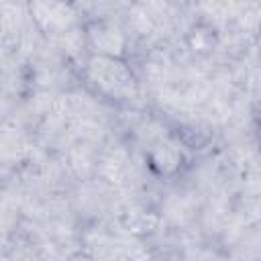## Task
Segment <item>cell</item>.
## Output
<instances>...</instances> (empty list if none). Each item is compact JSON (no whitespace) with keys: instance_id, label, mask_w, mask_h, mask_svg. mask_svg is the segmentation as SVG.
Returning a JSON list of instances; mask_svg holds the SVG:
<instances>
[{"instance_id":"7a4b0ae2","label":"cell","mask_w":261,"mask_h":261,"mask_svg":"<svg viewBox=\"0 0 261 261\" xmlns=\"http://www.w3.org/2000/svg\"><path fill=\"white\" fill-rule=\"evenodd\" d=\"M82 37H84L86 53L128 59V49H130L128 37L124 33V29L112 18L98 16V18L84 20Z\"/></svg>"},{"instance_id":"277c9868","label":"cell","mask_w":261,"mask_h":261,"mask_svg":"<svg viewBox=\"0 0 261 261\" xmlns=\"http://www.w3.org/2000/svg\"><path fill=\"white\" fill-rule=\"evenodd\" d=\"M184 43H186V47H188L190 53L204 57V55H210V53L218 47L220 35H218V29H216L212 22L200 18V20H196V22L186 31Z\"/></svg>"},{"instance_id":"5b68a950","label":"cell","mask_w":261,"mask_h":261,"mask_svg":"<svg viewBox=\"0 0 261 261\" xmlns=\"http://www.w3.org/2000/svg\"><path fill=\"white\" fill-rule=\"evenodd\" d=\"M259 141H261V130H259Z\"/></svg>"},{"instance_id":"6da1fadb","label":"cell","mask_w":261,"mask_h":261,"mask_svg":"<svg viewBox=\"0 0 261 261\" xmlns=\"http://www.w3.org/2000/svg\"><path fill=\"white\" fill-rule=\"evenodd\" d=\"M82 75L94 94L114 104H128L141 94L139 77L128 59L86 53Z\"/></svg>"},{"instance_id":"3957f363","label":"cell","mask_w":261,"mask_h":261,"mask_svg":"<svg viewBox=\"0 0 261 261\" xmlns=\"http://www.w3.org/2000/svg\"><path fill=\"white\" fill-rule=\"evenodd\" d=\"M147 169L159 179H175L188 167V153L173 137L157 139L145 153Z\"/></svg>"}]
</instances>
